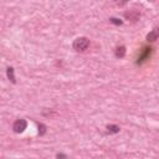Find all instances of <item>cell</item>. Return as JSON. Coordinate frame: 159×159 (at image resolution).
<instances>
[{"instance_id": "cell-1", "label": "cell", "mask_w": 159, "mask_h": 159, "mask_svg": "<svg viewBox=\"0 0 159 159\" xmlns=\"http://www.w3.org/2000/svg\"><path fill=\"white\" fill-rule=\"evenodd\" d=\"M73 50H76V51H78V52H82V51H84L88 46H89V40L87 39V37H77L75 41H73Z\"/></svg>"}, {"instance_id": "cell-2", "label": "cell", "mask_w": 159, "mask_h": 159, "mask_svg": "<svg viewBox=\"0 0 159 159\" xmlns=\"http://www.w3.org/2000/svg\"><path fill=\"white\" fill-rule=\"evenodd\" d=\"M27 127V122L25 119H16L12 124V129L15 133H22Z\"/></svg>"}, {"instance_id": "cell-3", "label": "cell", "mask_w": 159, "mask_h": 159, "mask_svg": "<svg viewBox=\"0 0 159 159\" xmlns=\"http://www.w3.org/2000/svg\"><path fill=\"white\" fill-rule=\"evenodd\" d=\"M150 53H152V48H150V47H145V48H143L142 53L139 55V57H138V60H137V65H142L144 61H147V60L149 58Z\"/></svg>"}, {"instance_id": "cell-4", "label": "cell", "mask_w": 159, "mask_h": 159, "mask_svg": "<svg viewBox=\"0 0 159 159\" xmlns=\"http://www.w3.org/2000/svg\"><path fill=\"white\" fill-rule=\"evenodd\" d=\"M158 37H159V27H155L154 30H152V31L147 35V41H148V42H154Z\"/></svg>"}, {"instance_id": "cell-5", "label": "cell", "mask_w": 159, "mask_h": 159, "mask_svg": "<svg viewBox=\"0 0 159 159\" xmlns=\"http://www.w3.org/2000/svg\"><path fill=\"white\" fill-rule=\"evenodd\" d=\"M107 132L109 134H116L119 132V127L116 124H109V125H107Z\"/></svg>"}, {"instance_id": "cell-6", "label": "cell", "mask_w": 159, "mask_h": 159, "mask_svg": "<svg viewBox=\"0 0 159 159\" xmlns=\"http://www.w3.org/2000/svg\"><path fill=\"white\" fill-rule=\"evenodd\" d=\"M6 75H7V78H9L12 83L16 82V80H15V75H14V68H12V67H9V68L6 70Z\"/></svg>"}, {"instance_id": "cell-7", "label": "cell", "mask_w": 159, "mask_h": 159, "mask_svg": "<svg viewBox=\"0 0 159 159\" xmlns=\"http://www.w3.org/2000/svg\"><path fill=\"white\" fill-rule=\"evenodd\" d=\"M124 55H125V47L124 46H120L116 50V57L122 58V57H124Z\"/></svg>"}, {"instance_id": "cell-8", "label": "cell", "mask_w": 159, "mask_h": 159, "mask_svg": "<svg viewBox=\"0 0 159 159\" xmlns=\"http://www.w3.org/2000/svg\"><path fill=\"white\" fill-rule=\"evenodd\" d=\"M45 133H46V125L42 124V123H40L39 124V134L40 135H43Z\"/></svg>"}, {"instance_id": "cell-9", "label": "cell", "mask_w": 159, "mask_h": 159, "mask_svg": "<svg viewBox=\"0 0 159 159\" xmlns=\"http://www.w3.org/2000/svg\"><path fill=\"white\" fill-rule=\"evenodd\" d=\"M111 22L112 24H116V25H122L123 24V21L119 20V19H117V17H111Z\"/></svg>"}, {"instance_id": "cell-10", "label": "cell", "mask_w": 159, "mask_h": 159, "mask_svg": "<svg viewBox=\"0 0 159 159\" xmlns=\"http://www.w3.org/2000/svg\"><path fill=\"white\" fill-rule=\"evenodd\" d=\"M56 158H57V159H67V155H65V154L60 153V154H57V155H56Z\"/></svg>"}]
</instances>
